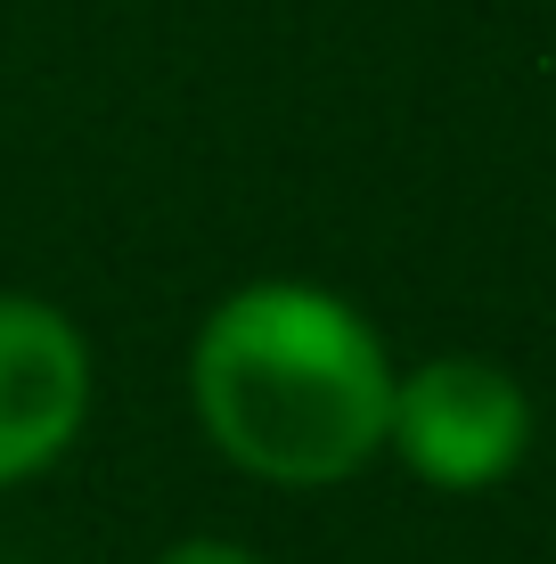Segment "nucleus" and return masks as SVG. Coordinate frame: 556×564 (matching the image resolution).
Wrapping results in <instances>:
<instances>
[{
	"mask_svg": "<svg viewBox=\"0 0 556 564\" xmlns=\"http://www.w3.org/2000/svg\"><path fill=\"white\" fill-rule=\"evenodd\" d=\"M393 377L369 311L312 279L238 286L188 344V410L205 442L271 491H328L385 458Z\"/></svg>",
	"mask_w": 556,
	"mask_h": 564,
	"instance_id": "nucleus-1",
	"label": "nucleus"
},
{
	"mask_svg": "<svg viewBox=\"0 0 556 564\" xmlns=\"http://www.w3.org/2000/svg\"><path fill=\"white\" fill-rule=\"evenodd\" d=\"M385 451L426 491H491L532 451V393L483 352H434L393 377Z\"/></svg>",
	"mask_w": 556,
	"mask_h": 564,
	"instance_id": "nucleus-2",
	"label": "nucleus"
},
{
	"mask_svg": "<svg viewBox=\"0 0 556 564\" xmlns=\"http://www.w3.org/2000/svg\"><path fill=\"white\" fill-rule=\"evenodd\" d=\"M90 425V336L50 295H0V491L50 475Z\"/></svg>",
	"mask_w": 556,
	"mask_h": 564,
	"instance_id": "nucleus-3",
	"label": "nucleus"
},
{
	"mask_svg": "<svg viewBox=\"0 0 556 564\" xmlns=\"http://www.w3.org/2000/svg\"><path fill=\"white\" fill-rule=\"evenodd\" d=\"M156 564H262L246 540H172Z\"/></svg>",
	"mask_w": 556,
	"mask_h": 564,
	"instance_id": "nucleus-4",
	"label": "nucleus"
}]
</instances>
